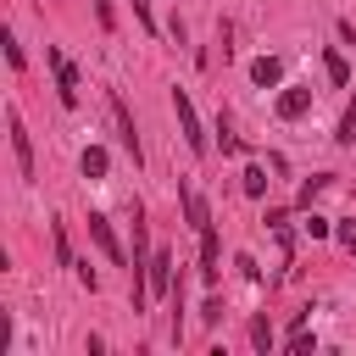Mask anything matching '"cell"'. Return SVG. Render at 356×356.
Here are the masks:
<instances>
[{
	"instance_id": "6da1fadb",
	"label": "cell",
	"mask_w": 356,
	"mask_h": 356,
	"mask_svg": "<svg viewBox=\"0 0 356 356\" xmlns=\"http://www.w3.org/2000/svg\"><path fill=\"white\" fill-rule=\"evenodd\" d=\"M44 61H50V72H56V100L72 111V106H78V67H72L61 50H44Z\"/></svg>"
},
{
	"instance_id": "7a4b0ae2",
	"label": "cell",
	"mask_w": 356,
	"mask_h": 356,
	"mask_svg": "<svg viewBox=\"0 0 356 356\" xmlns=\"http://www.w3.org/2000/svg\"><path fill=\"white\" fill-rule=\"evenodd\" d=\"M172 111H178V134H184V145H189L195 156H206V134H200V117H195V106H189L184 89H172Z\"/></svg>"
},
{
	"instance_id": "3957f363",
	"label": "cell",
	"mask_w": 356,
	"mask_h": 356,
	"mask_svg": "<svg viewBox=\"0 0 356 356\" xmlns=\"http://www.w3.org/2000/svg\"><path fill=\"white\" fill-rule=\"evenodd\" d=\"M6 128H11V150H17V167H22V178H33V139H28L22 117H17V111H6Z\"/></svg>"
},
{
	"instance_id": "277c9868",
	"label": "cell",
	"mask_w": 356,
	"mask_h": 356,
	"mask_svg": "<svg viewBox=\"0 0 356 356\" xmlns=\"http://www.w3.org/2000/svg\"><path fill=\"white\" fill-rule=\"evenodd\" d=\"M111 117H117V134H122V150L134 156V167L145 161V150H139V134H134V117H128V106H122V95H111Z\"/></svg>"
},
{
	"instance_id": "5b68a950",
	"label": "cell",
	"mask_w": 356,
	"mask_h": 356,
	"mask_svg": "<svg viewBox=\"0 0 356 356\" xmlns=\"http://www.w3.org/2000/svg\"><path fill=\"white\" fill-rule=\"evenodd\" d=\"M172 295V250H156L150 256V300H167Z\"/></svg>"
},
{
	"instance_id": "8992f818",
	"label": "cell",
	"mask_w": 356,
	"mask_h": 356,
	"mask_svg": "<svg viewBox=\"0 0 356 356\" xmlns=\"http://www.w3.org/2000/svg\"><path fill=\"white\" fill-rule=\"evenodd\" d=\"M89 239H95V245H100V256H106V261H117V267H122V261H128V256H122V245H117V234H111V222H106V217H89Z\"/></svg>"
},
{
	"instance_id": "52a82bcc",
	"label": "cell",
	"mask_w": 356,
	"mask_h": 356,
	"mask_svg": "<svg viewBox=\"0 0 356 356\" xmlns=\"http://www.w3.org/2000/svg\"><path fill=\"white\" fill-rule=\"evenodd\" d=\"M306 106H312V89H306V83H289V89L278 95V106H273V111H278L284 122H295V117H300Z\"/></svg>"
},
{
	"instance_id": "ba28073f",
	"label": "cell",
	"mask_w": 356,
	"mask_h": 356,
	"mask_svg": "<svg viewBox=\"0 0 356 356\" xmlns=\"http://www.w3.org/2000/svg\"><path fill=\"white\" fill-rule=\"evenodd\" d=\"M178 200H184V217H189V228L200 234V228H211V211H206V200L189 189V184H178Z\"/></svg>"
},
{
	"instance_id": "9c48e42d",
	"label": "cell",
	"mask_w": 356,
	"mask_h": 356,
	"mask_svg": "<svg viewBox=\"0 0 356 356\" xmlns=\"http://www.w3.org/2000/svg\"><path fill=\"white\" fill-rule=\"evenodd\" d=\"M217 261H222V245H217L211 228H200V278H206V284L217 278Z\"/></svg>"
},
{
	"instance_id": "30bf717a",
	"label": "cell",
	"mask_w": 356,
	"mask_h": 356,
	"mask_svg": "<svg viewBox=\"0 0 356 356\" xmlns=\"http://www.w3.org/2000/svg\"><path fill=\"white\" fill-rule=\"evenodd\" d=\"M250 78L267 89V83H278V78H284V61H278V56H261V61H250Z\"/></svg>"
},
{
	"instance_id": "8fae6325",
	"label": "cell",
	"mask_w": 356,
	"mask_h": 356,
	"mask_svg": "<svg viewBox=\"0 0 356 356\" xmlns=\"http://www.w3.org/2000/svg\"><path fill=\"white\" fill-rule=\"evenodd\" d=\"M78 167H83V178H89V184H95V178H106V167H111V156H106V150H100V145H89V150H83V161H78Z\"/></svg>"
},
{
	"instance_id": "7c38bea8",
	"label": "cell",
	"mask_w": 356,
	"mask_h": 356,
	"mask_svg": "<svg viewBox=\"0 0 356 356\" xmlns=\"http://www.w3.org/2000/svg\"><path fill=\"white\" fill-rule=\"evenodd\" d=\"M323 67H328L334 89H345V83H350V67H345V56H339V50H323Z\"/></svg>"
},
{
	"instance_id": "4fadbf2b",
	"label": "cell",
	"mask_w": 356,
	"mask_h": 356,
	"mask_svg": "<svg viewBox=\"0 0 356 356\" xmlns=\"http://www.w3.org/2000/svg\"><path fill=\"white\" fill-rule=\"evenodd\" d=\"M250 345H256V350H273V328H267V317L250 323Z\"/></svg>"
},
{
	"instance_id": "5bb4252c",
	"label": "cell",
	"mask_w": 356,
	"mask_h": 356,
	"mask_svg": "<svg viewBox=\"0 0 356 356\" xmlns=\"http://www.w3.org/2000/svg\"><path fill=\"white\" fill-rule=\"evenodd\" d=\"M245 195H267V172L261 167H245Z\"/></svg>"
},
{
	"instance_id": "9a60e30c",
	"label": "cell",
	"mask_w": 356,
	"mask_h": 356,
	"mask_svg": "<svg viewBox=\"0 0 356 356\" xmlns=\"http://www.w3.org/2000/svg\"><path fill=\"white\" fill-rule=\"evenodd\" d=\"M317 189H328V172H317V178H306V184H300V206H312V200H317Z\"/></svg>"
},
{
	"instance_id": "2e32d148",
	"label": "cell",
	"mask_w": 356,
	"mask_h": 356,
	"mask_svg": "<svg viewBox=\"0 0 356 356\" xmlns=\"http://www.w3.org/2000/svg\"><path fill=\"white\" fill-rule=\"evenodd\" d=\"M95 22L111 33V28H117V6H111V0H95Z\"/></svg>"
},
{
	"instance_id": "e0dca14e",
	"label": "cell",
	"mask_w": 356,
	"mask_h": 356,
	"mask_svg": "<svg viewBox=\"0 0 356 356\" xmlns=\"http://www.w3.org/2000/svg\"><path fill=\"white\" fill-rule=\"evenodd\" d=\"M306 234H312V239H328L334 228H328V217H317V211H306Z\"/></svg>"
},
{
	"instance_id": "ac0fdd59",
	"label": "cell",
	"mask_w": 356,
	"mask_h": 356,
	"mask_svg": "<svg viewBox=\"0 0 356 356\" xmlns=\"http://www.w3.org/2000/svg\"><path fill=\"white\" fill-rule=\"evenodd\" d=\"M0 44H6V61H11V67H17V72H22V61H28V56H22V44H17V39H11V33H6V39H0Z\"/></svg>"
},
{
	"instance_id": "d6986e66",
	"label": "cell",
	"mask_w": 356,
	"mask_h": 356,
	"mask_svg": "<svg viewBox=\"0 0 356 356\" xmlns=\"http://www.w3.org/2000/svg\"><path fill=\"white\" fill-rule=\"evenodd\" d=\"M134 17H139V28H145V33H156V17H150V0H134Z\"/></svg>"
},
{
	"instance_id": "ffe728a7",
	"label": "cell",
	"mask_w": 356,
	"mask_h": 356,
	"mask_svg": "<svg viewBox=\"0 0 356 356\" xmlns=\"http://www.w3.org/2000/svg\"><path fill=\"white\" fill-rule=\"evenodd\" d=\"M56 261H61V267L72 261V250H67V228H61V222H56Z\"/></svg>"
},
{
	"instance_id": "44dd1931",
	"label": "cell",
	"mask_w": 356,
	"mask_h": 356,
	"mask_svg": "<svg viewBox=\"0 0 356 356\" xmlns=\"http://www.w3.org/2000/svg\"><path fill=\"white\" fill-rule=\"evenodd\" d=\"M350 139H356V106H350V111H345V122H339V145H350Z\"/></svg>"
},
{
	"instance_id": "7402d4cb",
	"label": "cell",
	"mask_w": 356,
	"mask_h": 356,
	"mask_svg": "<svg viewBox=\"0 0 356 356\" xmlns=\"http://www.w3.org/2000/svg\"><path fill=\"white\" fill-rule=\"evenodd\" d=\"M78 284H83V289H100V278H95V267H89V261H78Z\"/></svg>"
},
{
	"instance_id": "603a6c76",
	"label": "cell",
	"mask_w": 356,
	"mask_h": 356,
	"mask_svg": "<svg viewBox=\"0 0 356 356\" xmlns=\"http://www.w3.org/2000/svg\"><path fill=\"white\" fill-rule=\"evenodd\" d=\"M339 245H345V250L356 256V222H345V228H339Z\"/></svg>"
}]
</instances>
